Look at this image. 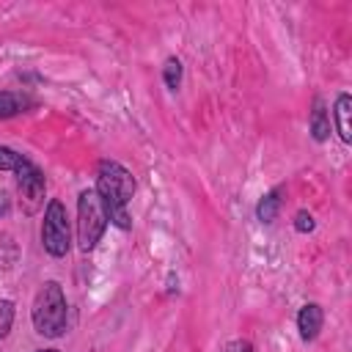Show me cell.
I'll list each match as a JSON object with an SVG mask.
<instances>
[{"instance_id": "obj_4", "label": "cell", "mask_w": 352, "mask_h": 352, "mask_svg": "<svg viewBox=\"0 0 352 352\" xmlns=\"http://www.w3.org/2000/svg\"><path fill=\"white\" fill-rule=\"evenodd\" d=\"M41 245L52 258H63L72 248V226L66 206L52 198L44 209V223H41Z\"/></svg>"}, {"instance_id": "obj_18", "label": "cell", "mask_w": 352, "mask_h": 352, "mask_svg": "<svg viewBox=\"0 0 352 352\" xmlns=\"http://www.w3.org/2000/svg\"><path fill=\"white\" fill-rule=\"evenodd\" d=\"M36 352H60V349H36Z\"/></svg>"}, {"instance_id": "obj_2", "label": "cell", "mask_w": 352, "mask_h": 352, "mask_svg": "<svg viewBox=\"0 0 352 352\" xmlns=\"http://www.w3.org/2000/svg\"><path fill=\"white\" fill-rule=\"evenodd\" d=\"M66 294H63V286L58 280H47L36 300H33V308H30V319H33V327L38 336L44 338H60L66 333Z\"/></svg>"}, {"instance_id": "obj_6", "label": "cell", "mask_w": 352, "mask_h": 352, "mask_svg": "<svg viewBox=\"0 0 352 352\" xmlns=\"http://www.w3.org/2000/svg\"><path fill=\"white\" fill-rule=\"evenodd\" d=\"M322 324H324V311L322 305L316 302H305L297 314V330H300V338L302 341H314L319 333H322Z\"/></svg>"}, {"instance_id": "obj_10", "label": "cell", "mask_w": 352, "mask_h": 352, "mask_svg": "<svg viewBox=\"0 0 352 352\" xmlns=\"http://www.w3.org/2000/svg\"><path fill=\"white\" fill-rule=\"evenodd\" d=\"M283 195V187H275V190H270L261 201H258V206H256V217L261 220V223H272L275 217H278V209H280V198Z\"/></svg>"}, {"instance_id": "obj_1", "label": "cell", "mask_w": 352, "mask_h": 352, "mask_svg": "<svg viewBox=\"0 0 352 352\" xmlns=\"http://www.w3.org/2000/svg\"><path fill=\"white\" fill-rule=\"evenodd\" d=\"M135 176L116 160H102L96 165V195L102 201V209L107 214V223H113L121 231L132 228V217L126 212L129 198L135 195Z\"/></svg>"}, {"instance_id": "obj_16", "label": "cell", "mask_w": 352, "mask_h": 352, "mask_svg": "<svg viewBox=\"0 0 352 352\" xmlns=\"http://www.w3.org/2000/svg\"><path fill=\"white\" fill-rule=\"evenodd\" d=\"M220 352H253V344L245 341V338H234V341H228Z\"/></svg>"}, {"instance_id": "obj_8", "label": "cell", "mask_w": 352, "mask_h": 352, "mask_svg": "<svg viewBox=\"0 0 352 352\" xmlns=\"http://www.w3.org/2000/svg\"><path fill=\"white\" fill-rule=\"evenodd\" d=\"M308 129L314 135L316 143H324L330 138V116L324 110V102L316 96L314 99V107H311V121H308Z\"/></svg>"}, {"instance_id": "obj_11", "label": "cell", "mask_w": 352, "mask_h": 352, "mask_svg": "<svg viewBox=\"0 0 352 352\" xmlns=\"http://www.w3.org/2000/svg\"><path fill=\"white\" fill-rule=\"evenodd\" d=\"M19 258V245L14 242L11 234H0V270H11Z\"/></svg>"}, {"instance_id": "obj_5", "label": "cell", "mask_w": 352, "mask_h": 352, "mask_svg": "<svg viewBox=\"0 0 352 352\" xmlns=\"http://www.w3.org/2000/svg\"><path fill=\"white\" fill-rule=\"evenodd\" d=\"M14 173H16V187H19L22 201H25V212H36L41 198H44V173L28 157L19 162V168Z\"/></svg>"}, {"instance_id": "obj_9", "label": "cell", "mask_w": 352, "mask_h": 352, "mask_svg": "<svg viewBox=\"0 0 352 352\" xmlns=\"http://www.w3.org/2000/svg\"><path fill=\"white\" fill-rule=\"evenodd\" d=\"M33 104V99L22 91H0V118H11L25 113Z\"/></svg>"}, {"instance_id": "obj_14", "label": "cell", "mask_w": 352, "mask_h": 352, "mask_svg": "<svg viewBox=\"0 0 352 352\" xmlns=\"http://www.w3.org/2000/svg\"><path fill=\"white\" fill-rule=\"evenodd\" d=\"M22 160H25V154H19L8 146H0V170H16Z\"/></svg>"}, {"instance_id": "obj_17", "label": "cell", "mask_w": 352, "mask_h": 352, "mask_svg": "<svg viewBox=\"0 0 352 352\" xmlns=\"http://www.w3.org/2000/svg\"><path fill=\"white\" fill-rule=\"evenodd\" d=\"M8 209H11V201H8V195H6V192H0V217H6V214H8Z\"/></svg>"}, {"instance_id": "obj_7", "label": "cell", "mask_w": 352, "mask_h": 352, "mask_svg": "<svg viewBox=\"0 0 352 352\" xmlns=\"http://www.w3.org/2000/svg\"><path fill=\"white\" fill-rule=\"evenodd\" d=\"M349 116H352V96L349 94H338L336 99V107H333V121H336V132L344 143H352V124H349Z\"/></svg>"}, {"instance_id": "obj_13", "label": "cell", "mask_w": 352, "mask_h": 352, "mask_svg": "<svg viewBox=\"0 0 352 352\" xmlns=\"http://www.w3.org/2000/svg\"><path fill=\"white\" fill-rule=\"evenodd\" d=\"M11 324H14V302L0 300V341L11 333Z\"/></svg>"}, {"instance_id": "obj_15", "label": "cell", "mask_w": 352, "mask_h": 352, "mask_svg": "<svg viewBox=\"0 0 352 352\" xmlns=\"http://www.w3.org/2000/svg\"><path fill=\"white\" fill-rule=\"evenodd\" d=\"M294 228H297L300 234H311V231L316 228L314 214H311V212H305V209H300V212L294 214Z\"/></svg>"}, {"instance_id": "obj_3", "label": "cell", "mask_w": 352, "mask_h": 352, "mask_svg": "<svg viewBox=\"0 0 352 352\" xmlns=\"http://www.w3.org/2000/svg\"><path fill=\"white\" fill-rule=\"evenodd\" d=\"M107 228V214L102 209V201L96 190H82L77 198V242L80 250L88 253L99 245L102 234Z\"/></svg>"}, {"instance_id": "obj_12", "label": "cell", "mask_w": 352, "mask_h": 352, "mask_svg": "<svg viewBox=\"0 0 352 352\" xmlns=\"http://www.w3.org/2000/svg\"><path fill=\"white\" fill-rule=\"evenodd\" d=\"M182 60L179 58H168L165 60V66H162V80H165V85L170 88V91H176L179 85H182Z\"/></svg>"}]
</instances>
